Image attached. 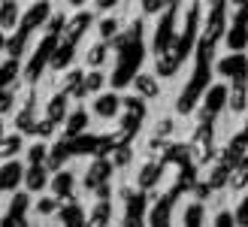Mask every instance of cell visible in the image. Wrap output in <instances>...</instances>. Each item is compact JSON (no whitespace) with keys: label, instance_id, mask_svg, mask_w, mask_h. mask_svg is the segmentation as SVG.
<instances>
[{"label":"cell","instance_id":"cell-1","mask_svg":"<svg viewBox=\"0 0 248 227\" xmlns=\"http://www.w3.org/2000/svg\"><path fill=\"white\" fill-rule=\"evenodd\" d=\"M21 179V167L16 161H9L3 170H0V191H9V188H16Z\"/></svg>","mask_w":248,"mask_h":227},{"label":"cell","instance_id":"cell-2","mask_svg":"<svg viewBox=\"0 0 248 227\" xmlns=\"http://www.w3.org/2000/svg\"><path fill=\"white\" fill-rule=\"evenodd\" d=\"M18 21V3H0V28H12Z\"/></svg>","mask_w":248,"mask_h":227},{"label":"cell","instance_id":"cell-3","mask_svg":"<svg viewBox=\"0 0 248 227\" xmlns=\"http://www.w3.org/2000/svg\"><path fill=\"white\" fill-rule=\"evenodd\" d=\"M48 49H52V40H46V43L40 46V52L33 55L31 67H28V76H31V79H33V76H40V67H43V61H46V55H48Z\"/></svg>","mask_w":248,"mask_h":227},{"label":"cell","instance_id":"cell-4","mask_svg":"<svg viewBox=\"0 0 248 227\" xmlns=\"http://www.w3.org/2000/svg\"><path fill=\"white\" fill-rule=\"evenodd\" d=\"M46 12H48V6H46V3H40V6H33V9L28 12V18H24V24H21V31L28 33V31L33 28V24H40V21L46 18Z\"/></svg>","mask_w":248,"mask_h":227},{"label":"cell","instance_id":"cell-5","mask_svg":"<svg viewBox=\"0 0 248 227\" xmlns=\"http://www.w3.org/2000/svg\"><path fill=\"white\" fill-rule=\"evenodd\" d=\"M16 73H18V64H16V61H6V64L3 67H0V88H3V85H9L12 79H16Z\"/></svg>","mask_w":248,"mask_h":227},{"label":"cell","instance_id":"cell-6","mask_svg":"<svg viewBox=\"0 0 248 227\" xmlns=\"http://www.w3.org/2000/svg\"><path fill=\"white\" fill-rule=\"evenodd\" d=\"M18 146H21V140L18 136H9V140H0V158H12L18 151Z\"/></svg>","mask_w":248,"mask_h":227},{"label":"cell","instance_id":"cell-7","mask_svg":"<svg viewBox=\"0 0 248 227\" xmlns=\"http://www.w3.org/2000/svg\"><path fill=\"white\" fill-rule=\"evenodd\" d=\"M24 36H28V33H24V31H18V33H16V36H12V40L6 43V49H9L12 61H16V55H21V49H24Z\"/></svg>","mask_w":248,"mask_h":227},{"label":"cell","instance_id":"cell-8","mask_svg":"<svg viewBox=\"0 0 248 227\" xmlns=\"http://www.w3.org/2000/svg\"><path fill=\"white\" fill-rule=\"evenodd\" d=\"M24 209H28V197H24V194H16V197H12V206H9V215H12V218H21Z\"/></svg>","mask_w":248,"mask_h":227},{"label":"cell","instance_id":"cell-9","mask_svg":"<svg viewBox=\"0 0 248 227\" xmlns=\"http://www.w3.org/2000/svg\"><path fill=\"white\" fill-rule=\"evenodd\" d=\"M43 185H46V179H43V170H31V173H28V188H33V191H40Z\"/></svg>","mask_w":248,"mask_h":227},{"label":"cell","instance_id":"cell-10","mask_svg":"<svg viewBox=\"0 0 248 227\" xmlns=\"http://www.w3.org/2000/svg\"><path fill=\"white\" fill-rule=\"evenodd\" d=\"M97 109H100L103 115H112V112H115V100L112 97H103L100 103H97Z\"/></svg>","mask_w":248,"mask_h":227},{"label":"cell","instance_id":"cell-11","mask_svg":"<svg viewBox=\"0 0 248 227\" xmlns=\"http://www.w3.org/2000/svg\"><path fill=\"white\" fill-rule=\"evenodd\" d=\"M18 128H21V130H36V128H33L31 112H21V115H18Z\"/></svg>","mask_w":248,"mask_h":227},{"label":"cell","instance_id":"cell-12","mask_svg":"<svg viewBox=\"0 0 248 227\" xmlns=\"http://www.w3.org/2000/svg\"><path fill=\"white\" fill-rule=\"evenodd\" d=\"M12 106V94L9 91H0V112H6Z\"/></svg>","mask_w":248,"mask_h":227},{"label":"cell","instance_id":"cell-13","mask_svg":"<svg viewBox=\"0 0 248 227\" xmlns=\"http://www.w3.org/2000/svg\"><path fill=\"white\" fill-rule=\"evenodd\" d=\"M0 227H28V224H24V218H12V215H6Z\"/></svg>","mask_w":248,"mask_h":227},{"label":"cell","instance_id":"cell-14","mask_svg":"<svg viewBox=\"0 0 248 227\" xmlns=\"http://www.w3.org/2000/svg\"><path fill=\"white\" fill-rule=\"evenodd\" d=\"M43 151H46L43 146H33V148H31V155H28V158H31V163H40V161H43Z\"/></svg>","mask_w":248,"mask_h":227},{"label":"cell","instance_id":"cell-15","mask_svg":"<svg viewBox=\"0 0 248 227\" xmlns=\"http://www.w3.org/2000/svg\"><path fill=\"white\" fill-rule=\"evenodd\" d=\"M48 112H52V118H58L61 112H64V100H61V97H58V100H52V109H48Z\"/></svg>","mask_w":248,"mask_h":227},{"label":"cell","instance_id":"cell-16","mask_svg":"<svg viewBox=\"0 0 248 227\" xmlns=\"http://www.w3.org/2000/svg\"><path fill=\"white\" fill-rule=\"evenodd\" d=\"M55 188H58V191H67V188H70V176H61V179H55Z\"/></svg>","mask_w":248,"mask_h":227},{"label":"cell","instance_id":"cell-17","mask_svg":"<svg viewBox=\"0 0 248 227\" xmlns=\"http://www.w3.org/2000/svg\"><path fill=\"white\" fill-rule=\"evenodd\" d=\"M85 124V115H73V121H70V130H79Z\"/></svg>","mask_w":248,"mask_h":227},{"label":"cell","instance_id":"cell-18","mask_svg":"<svg viewBox=\"0 0 248 227\" xmlns=\"http://www.w3.org/2000/svg\"><path fill=\"white\" fill-rule=\"evenodd\" d=\"M52 209H55L52 200H43V203H40V212H52Z\"/></svg>","mask_w":248,"mask_h":227},{"label":"cell","instance_id":"cell-19","mask_svg":"<svg viewBox=\"0 0 248 227\" xmlns=\"http://www.w3.org/2000/svg\"><path fill=\"white\" fill-rule=\"evenodd\" d=\"M6 46V40H3V33H0V49H3Z\"/></svg>","mask_w":248,"mask_h":227},{"label":"cell","instance_id":"cell-20","mask_svg":"<svg viewBox=\"0 0 248 227\" xmlns=\"http://www.w3.org/2000/svg\"><path fill=\"white\" fill-rule=\"evenodd\" d=\"M0 136H3V121H0Z\"/></svg>","mask_w":248,"mask_h":227}]
</instances>
